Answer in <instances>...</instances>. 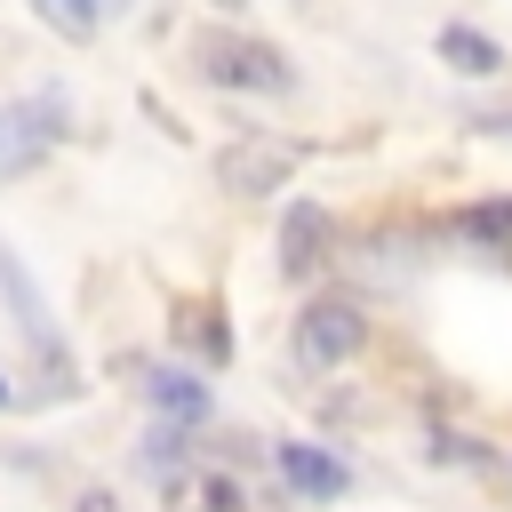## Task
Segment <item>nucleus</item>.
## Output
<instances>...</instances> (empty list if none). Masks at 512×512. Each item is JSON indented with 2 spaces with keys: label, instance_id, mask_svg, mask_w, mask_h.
Wrapping results in <instances>:
<instances>
[{
  "label": "nucleus",
  "instance_id": "obj_16",
  "mask_svg": "<svg viewBox=\"0 0 512 512\" xmlns=\"http://www.w3.org/2000/svg\"><path fill=\"white\" fill-rule=\"evenodd\" d=\"M208 8H224V16H240V8H248V0H208Z\"/></svg>",
  "mask_w": 512,
  "mask_h": 512
},
{
  "label": "nucleus",
  "instance_id": "obj_17",
  "mask_svg": "<svg viewBox=\"0 0 512 512\" xmlns=\"http://www.w3.org/2000/svg\"><path fill=\"white\" fill-rule=\"evenodd\" d=\"M112 8H128V0H96V16H112Z\"/></svg>",
  "mask_w": 512,
  "mask_h": 512
},
{
  "label": "nucleus",
  "instance_id": "obj_11",
  "mask_svg": "<svg viewBox=\"0 0 512 512\" xmlns=\"http://www.w3.org/2000/svg\"><path fill=\"white\" fill-rule=\"evenodd\" d=\"M176 336H184V344H200V352H208L216 368L232 360V328L216 320V304H184V320H176Z\"/></svg>",
  "mask_w": 512,
  "mask_h": 512
},
{
  "label": "nucleus",
  "instance_id": "obj_8",
  "mask_svg": "<svg viewBox=\"0 0 512 512\" xmlns=\"http://www.w3.org/2000/svg\"><path fill=\"white\" fill-rule=\"evenodd\" d=\"M432 48H440V64H448V72H464V80H496V72L512 64L480 24H440V32H432Z\"/></svg>",
  "mask_w": 512,
  "mask_h": 512
},
{
  "label": "nucleus",
  "instance_id": "obj_14",
  "mask_svg": "<svg viewBox=\"0 0 512 512\" xmlns=\"http://www.w3.org/2000/svg\"><path fill=\"white\" fill-rule=\"evenodd\" d=\"M72 512H128V504H120L112 488H80V496H72Z\"/></svg>",
  "mask_w": 512,
  "mask_h": 512
},
{
  "label": "nucleus",
  "instance_id": "obj_12",
  "mask_svg": "<svg viewBox=\"0 0 512 512\" xmlns=\"http://www.w3.org/2000/svg\"><path fill=\"white\" fill-rule=\"evenodd\" d=\"M40 8V24H56L64 40H88L96 32V0H32Z\"/></svg>",
  "mask_w": 512,
  "mask_h": 512
},
{
  "label": "nucleus",
  "instance_id": "obj_19",
  "mask_svg": "<svg viewBox=\"0 0 512 512\" xmlns=\"http://www.w3.org/2000/svg\"><path fill=\"white\" fill-rule=\"evenodd\" d=\"M304 8H320V0H304Z\"/></svg>",
  "mask_w": 512,
  "mask_h": 512
},
{
  "label": "nucleus",
  "instance_id": "obj_13",
  "mask_svg": "<svg viewBox=\"0 0 512 512\" xmlns=\"http://www.w3.org/2000/svg\"><path fill=\"white\" fill-rule=\"evenodd\" d=\"M432 464H496V448L488 440H472V432H432Z\"/></svg>",
  "mask_w": 512,
  "mask_h": 512
},
{
  "label": "nucleus",
  "instance_id": "obj_5",
  "mask_svg": "<svg viewBox=\"0 0 512 512\" xmlns=\"http://www.w3.org/2000/svg\"><path fill=\"white\" fill-rule=\"evenodd\" d=\"M328 248H336V216H328L320 200H296L288 224H280V272H288V280H312V272L328 264Z\"/></svg>",
  "mask_w": 512,
  "mask_h": 512
},
{
  "label": "nucleus",
  "instance_id": "obj_1",
  "mask_svg": "<svg viewBox=\"0 0 512 512\" xmlns=\"http://www.w3.org/2000/svg\"><path fill=\"white\" fill-rule=\"evenodd\" d=\"M192 64H200V80L240 88V96H288V88H296V64H288L272 40H256V32H224V24L192 40Z\"/></svg>",
  "mask_w": 512,
  "mask_h": 512
},
{
  "label": "nucleus",
  "instance_id": "obj_10",
  "mask_svg": "<svg viewBox=\"0 0 512 512\" xmlns=\"http://www.w3.org/2000/svg\"><path fill=\"white\" fill-rule=\"evenodd\" d=\"M168 496H176V512H248V496H240L232 472H176Z\"/></svg>",
  "mask_w": 512,
  "mask_h": 512
},
{
  "label": "nucleus",
  "instance_id": "obj_15",
  "mask_svg": "<svg viewBox=\"0 0 512 512\" xmlns=\"http://www.w3.org/2000/svg\"><path fill=\"white\" fill-rule=\"evenodd\" d=\"M472 128H480V136H512V104H504V112H480Z\"/></svg>",
  "mask_w": 512,
  "mask_h": 512
},
{
  "label": "nucleus",
  "instance_id": "obj_4",
  "mask_svg": "<svg viewBox=\"0 0 512 512\" xmlns=\"http://www.w3.org/2000/svg\"><path fill=\"white\" fill-rule=\"evenodd\" d=\"M272 472H280L304 504H336V496L352 488V464H344L336 448H320V440H272Z\"/></svg>",
  "mask_w": 512,
  "mask_h": 512
},
{
  "label": "nucleus",
  "instance_id": "obj_18",
  "mask_svg": "<svg viewBox=\"0 0 512 512\" xmlns=\"http://www.w3.org/2000/svg\"><path fill=\"white\" fill-rule=\"evenodd\" d=\"M0 408H16V392H8V376H0Z\"/></svg>",
  "mask_w": 512,
  "mask_h": 512
},
{
  "label": "nucleus",
  "instance_id": "obj_2",
  "mask_svg": "<svg viewBox=\"0 0 512 512\" xmlns=\"http://www.w3.org/2000/svg\"><path fill=\"white\" fill-rule=\"evenodd\" d=\"M368 312L352 304V296H312L304 312H296V360L304 368H344V360H360L368 352Z\"/></svg>",
  "mask_w": 512,
  "mask_h": 512
},
{
  "label": "nucleus",
  "instance_id": "obj_9",
  "mask_svg": "<svg viewBox=\"0 0 512 512\" xmlns=\"http://www.w3.org/2000/svg\"><path fill=\"white\" fill-rule=\"evenodd\" d=\"M144 400H152L160 416H176V424H200V416H208V384H200L192 368H152Z\"/></svg>",
  "mask_w": 512,
  "mask_h": 512
},
{
  "label": "nucleus",
  "instance_id": "obj_7",
  "mask_svg": "<svg viewBox=\"0 0 512 512\" xmlns=\"http://www.w3.org/2000/svg\"><path fill=\"white\" fill-rule=\"evenodd\" d=\"M448 232H456V240H472L480 256H512V192H488V200L448 208Z\"/></svg>",
  "mask_w": 512,
  "mask_h": 512
},
{
  "label": "nucleus",
  "instance_id": "obj_3",
  "mask_svg": "<svg viewBox=\"0 0 512 512\" xmlns=\"http://www.w3.org/2000/svg\"><path fill=\"white\" fill-rule=\"evenodd\" d=\"M296 160H304V144L240 136V144H224V152H216V184H224V192H240V200H264V192H280V184L296 176Z\"/></svg>",
  "mask_w": 512,
  "mask_h": 512
},
{
  "label": "nucleus",
  "instance_id": "obj_6",
  "mask_svg": "<svg viewBox=\"0 0 512 512\" xmlns=\"http://www.w3.org/2000/svg\"><path fill=\"white\" fill-rule=\"evenodd\" d=\"M48 144H56V104H0V176L40 168Z\"/></svg>",
  "mask_w": 512,
  "mask_h": 512
}]
</instances>
